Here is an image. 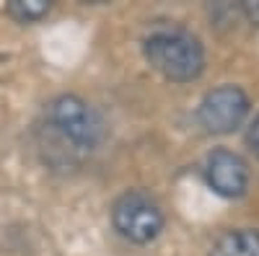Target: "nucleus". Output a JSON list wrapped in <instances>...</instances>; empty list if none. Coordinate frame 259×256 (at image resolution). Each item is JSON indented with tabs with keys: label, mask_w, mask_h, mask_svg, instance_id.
Masks as SVG:
<instances>
[{
	"label": "nucleus",
	"mask_w": 259,
	"mask_h": 256,
	"mask_svg": "<svg viewBox=\"0 0 259 256\" xmlns=\"http://www.w3.org/2000/svg\"><path fill=\"white\" fill-rule=\"evenodd\" d=\"M145 60L166 80L189 83L205 68V49L197 36L184 29H158L143 41Z\"/></svg>",
	"instance_id": "f257e3e1"
},
{
	"label": "nucleus",
	"mask_w": 259,
	"mask_h": 256,
	"mask_svg": "<svg viewBox=\"0 0 259 256\" xmlns=\"http://www.w3.org/2000/svg\"><path fill=\"white\" fill-rule=\"evenodd\" d=\"M47 117H50V124L55 127V130L70 145L80 147V150L96 147L101 135H104L101 117L80 96H73V93L57 96L50 104Z\"/></svg>",
	"instance_id": "f03ea898"
},
{
	"label": "nucleus",
	"mask_w": 259,
	"mask_h": 256,
	"mask_svg": "<svg viewBox=\"0 0 259 256\" xmlns=\"http://www.w3.org/2000/svg\"><path fill=\"white\" fill-rule=\"evenodd\" d=\"M112 223L127 241L150 243L163 230V212L143 191H127L112 207Z\"/></svg>",
	"instance_id": "7ed1b4c3"
},
{
	"label": "nucleus",
	"mask_w": 259,
	"mask_h": 256,
	"mask_svg": "<svg viewBox=\"0 0 259 256\" xmlns=\"http://www.w3.org/2000/svg\"><path fill=\"white\" fill-rule=\"evenodd\" d=\"M249 114V98L239 85H218L200 104V124L212 135H228Z\"/></svg>",
	"instance_id": "20e7f679"
},
{
	"label": "nucleus",
	"mask_w": 259,
	"mask_h": 256,
	"mask_svg": "<svg viewBox=\"0 0 259 256\" xmlns=\"http://www.w3.org/2000/svg\"><path fill=\"white\" fill-rule=\"evenodd\" d=\"M205 179L215 194L236 199L249 186V168H246L241 156H236L231 150H215L207 156Z\"/></svg>",
	"instance_id": "39448f33"
},
{
	"label": "nucleus",
	"mask_w": 259,
	"mask_h": 256,
	"mask_svg": "<svg viewBox=\"0 0 259 256\" xmlns=\"http://www.w3.org/2000/svg\"><path fill=\"white\" fill-rule=\"evenodd\" d=\"M210 256H259V230H228L215 241Z\"/></svg>",
	"instance_id": "423d86ee"
},
{
	"label": "nucleus",
	"mask_w": 259,
	"mask_h": 256,
	"mask_svg": "<svg viewBox=\"0 0 259 256\" xmlns=\"http://www.w3.org/2000/svg\"><path fill=\"white\" fill-rule=\"evenodd\" d=\"M8 13L21 24H31L50 13V0H11Z\"/></svg>",
	"instance_id": "0eeeda50"
},
{
	"label": "nucleus",
	"mask_w": 259,
	"mask_h": 256,
	"mask_svg": "<svg viewBox=\"0 0 259 256\" xmlns=\"http://www.w3.org/2000/svg\"><path fill=\"white\" fill-rule=\"evenodd\" d=\"M241 13L254 26H259V0H246V3H241Z\"/></svg>",
	"instance_id": "6e6552de"
},
{
	"label": "nucleus",
	"mask_w": 259,
	"mask_h": 256,
	"mask_svg": "<svg viewBox=\"0 0 259 256\" xmlns=\"http://www.w3.org/2000/svg\"><path fill=\"white\" fill-rule=\"evenodd\" d=\"M249 145L254 147V153L259 156V117L254 119V124H251V132H249Z\"/></svg>",
	"instance_id": "1a4fd4ad"
}]
</instances>
